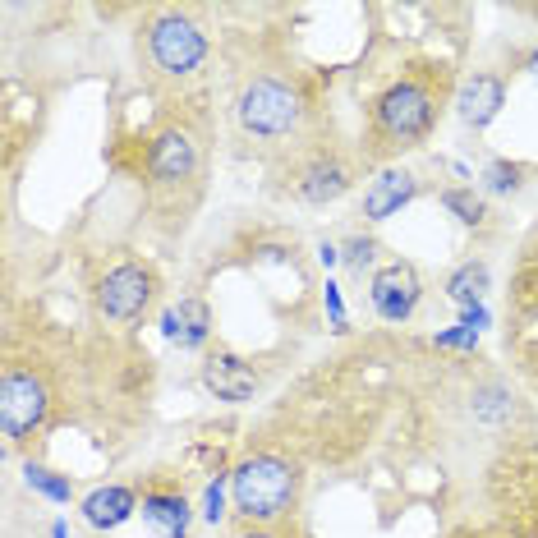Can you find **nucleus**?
Segmentation results:
<instances>
[{"mask_svg":"<svg viewBox=\"0 0 538 538\" xmlns=\"http://www.w3.org/2000/svg\"><path fill=\"white\" fill-rule=\"evenodd\" d=\"M230 497H235V511L244 520H258V525L281 520L299 497V470L281 456H267V451L249 456L230 474Z\"/></svg>","mask_w":538,"mask_h":538,"instance_id":"1","label":"nucleus"},{"mask_svg":"<svg viewBox=\"0 0 538 538\" xmlns=\"http://www.w3.org/2000/svg\"><path fill=\"white\" fill-rule=\"evenodd\" d=\"M433 125H437V92L419 79L391 83L373 106V129L382 138H391V148H414L419 138H428Z\"/></svg>","mask_w":538,"mask_h":538,"instance_id":"2","label":"nucleus"},{"mask_svg":"<svg viewBox=\"0 0 538 538\" xmlns=\"http://www.w3.org/2000/svg\"><path fill=\"white\" fill-rule=\"evenodd\" d=\"M299 115L304 106H299L295 88H286L281 79H253L235 102V120L253 138H286L299 125Z\"/></svg>","mask_w":538,"mask_h":538,"instance_id":"3","label":"nucleus"},{"mask_svg":"<svg viewBox=\"0 0 538 538\" xmlns=\"http://www.w3.org/2000/svg\"><path fill=\"white\" fill-rule=\"evenodd\" d=\"M46 410H51V391L33 368H5V378H0V433L10 442L33 437L42 428Z\"/></svg>","mask_w":538,"mask_h":538,"instance_id":"4","label":"nucleus"},{"mask_svg":"<svg viewBox=\"0 0 538 538\" xmlns=\"http://www.w3.org/2000/svg\"><path fill=\"white\" fill-rule=\"evenodd\" d=\"M148 56L161 74H194L207 56V37L184 14H157L148 23Z\"/></svg>","mask_w":538,"mask_h":538,"instance_id":"5","label":"nucleus"},{"mask_svg":"<svg viewBox=\"0 0 538 538\" xmlns=\"http://www.w3.org/2000/svg\"><path fill=\"white\" fill-rule=\"evenodd\" d=\"M152 290H157V281H152L148 267L120 263L97 281V309L106 322H134L152 304Z\"/></svg>","mask_w":538,"mask_h":538,"instance_id":"6","label":"nucleus"},{"mask_svg":"<svg viewBox=\"0 0 538 538\" xmlns=\"http://www.w3.org/2000/svg\"><path fill=\"white\" fill-rule=\"evenodd\" d=\"M373 309H378L382 322H410L414 309H419V299H424V281L414 272V263H387L373 272Z\"/></svg>","mask_w":538,"mask_h":538,"instance_id":"7","label":"nucleus"},{"mask_svg":"<svg viewBox=\"0 0 538 538\" xmlns=\"http://www.w3.org/2000/svg\"><path fill=\"white\" fill-rule=\"evenodd\" d=\"M148 171L152 180L161 184H180L198 171V143L194 134H184V129H161L152 138V152H148Z\"/></svg>","mask_w":538,"mask_h":538,"instance_id":"8","label":"nucleus"},{"mask_svg":"<svg viewBox=\"0 0 538 538\" xmlns=\"http://www.w3.org/2000/svg\"><path fill=\"white\" fill-rule=\"evenodd\" d=\"M203 387L226 405H244L258 396V373L240 355H207L203 359Z\"/></svg>","mask_w":538,"mask_h":538,"instance_id":"9","label":"nucleus"},{"mask_svg":"<svg viewBox=\"0 0 538 538\" xmlns=\"http://www.w3.org/2000/svg\"><path fill=\"white\" fill-rule=\"evenodd\" d=\"M506 106V88L497 74H470L456 92V115L465 129H488Z\"/></svg>","mask_w":538,"mask_h":538,"instance_id":"10","label":"nucleus"},{"mask_svg":"<svg viewBox=\"0 0 538 538\" xmlns=\"http://www.w3.org/2000/svg\"><path fill=\"white\" fill-rule=\"evenodd\" d=\"M414 194H419V175L401 171V166H387V171L364 189V221L382 226V221H391L401 207H410Z\"/></svg>","mask_w":538,"mask_h":538,"instance_id":"11","label":"nucleus"},{"mask_svg":"<svg viewBox=\"0 0 538 538\" xmlns=\"http://www.w3.org/2000/svg\"><path fill=\"white\" fill-rule=\"evenodd\" d=\"M295 194L304 198L309 207H327V203H336V198L350 194V166H345V161H336V157H318V161H309V166H304V171L295 175Z\"/></svg>","mask_w":538,"mask_h":538,"instance_id":"12","label":"nucleus"},{"mask_svg":"<svg viewBox=\"0 0 538 538\" xmlns=\"http://www.w3.org/2000/svg\"><path fill=\"white\" fill-rule=\"evenodd\" d=\"M161 332L180 350H203L207 336H212V309L198 295H184L180 304H171V309L161 313Z\"/></svg>","mask_w":538,"mask_h":538,"instance_id":"13","label":"nucleus"},{"mask_svg":"<svg viewBox=\"0 0 538 538\" xmlns=\"http://www.w3.org/2000/svg\"><path fill=\"white\" fill-rule=\"evenodd\" d=\"M79 511L92 529H120L138 511V497L129 493L125 483H106V488H92V493L83 497Z\"/></svg>","mask_w":538,"mask_h":538,"instance_id":"14","label":"nucleus"},{"mask_svg":"<svg viewBox=\"0 0 538 538\" xmlns=\"http://www.w3.org/2000/svg\"><path fill=\"white\" fill-rule=\"evenodd\" d=\"M143 520L161 529V538H189V502L180 493H148L143 497Z\"/></svg>","mask_w":538,"mask_h":538,"instance_id":"15","label":"nucleus"},{"mask_svg":"<svg viewBox=\"0 0 538 538\" xmlns=\"http://www.w3.org/2000/svg\"><path fill=\"white\" fill-rule=\"evenodd\" d=\"M488 281H493V272H488V263H460L456 272L447 276V299L451 304H460V309H474V304H483V295H488Z\"/></svg>","mask_w":538,"mask_h":538,"instance_id":"16","label":"nucleus"},{"mask_svg":"<svg viewBox=\"0 0 538 538\" xmlns=\"http://www.w3.org/2000/svg\"><path fill=\"white\" fill-rule=\"evenodd\" d=\"M23 483L56 506H69V497H74V483H69L65 474H56L51 465H28V470H23Z\"/></svg>","mask_w":538,"mask_h":538,"instance_id":"17","label":"nucleus"},{"mask_svg":"<svg viewBox=\"0 0 538 538\" xmlns=\"http://www.w3.org/2000/svg\"><path fill=\"white\" fill-rule=\"evenodd\" d=\"M442 207H447L460 226H483V221H488V207H483V198L474 194V189H465V184H456V189H442Z\"/></svg>","mask_w":538,"mask_h":538,"instance_id":"18","label":"nucleus"},{"mask_svg":"<svg viewBox=\"0 0 538 538\" xmlns=\"http://www.w3.org/2000/svg\"><path fill=\"white\" fill-rule=\"evenodd\" d=\"M520 166L516 161H493V166H488V171H483V189H488V194H497V198H511V194H520Z\"/></svg>","mask_w":538,"mask_h":538,"instance_id":"19","label":"nucleus"},{"mask_svg":"<svg viewBox=\"0 0 538 538\" xmlns=\"http://www.w3.org/2000/svg\"><path fill=\"white\" fill-rule=\"evenodd\" d=\"M203 520L207 525H221L226 520V479L217 474V483H207V493H203Z\"/></svg>","mask_w":538,"mask_h":538,"instance_id":"20","label":"nucleus"},{"mask_svg":"<svg viewBox=\"0 0 538 538\" xmlns=\"http://www.w3.org/2000/svg\"><path fill=\"white\" fill-rule=\"evenodd\" d=\"M373 253H378V244L368 240V235H355V240L345 244V253H341V263L350 267V272H364L368 263H373Z\"/></svg>","mask_w":538,"mask_h":538,"instance_id":"21","label":"nucleus"},{"mask_svg":"<svg viewBox=\"0 0 538 538\" xmlns=\"http://www.w3.org/2000/svg\"><path fill=\"white\" fill-rule=\"evenodd\" d=\"M437 345H451V350H474V345H479V332H470V327H447V332H437Z\"/></svg>","mask_w":538,"mask_h":538,"instance_id":"22","label":"nucleus"},{"mask_svg":"<svg viewBox=\"0 0 538 538\" xmlns=\"http://www.w3.org/2000/svg\"><path fill=\"white\" fill-rule=\"evenodd\" d=\"M460 327L483 332V327H488V309H483V304H474V309H460Z\"/></svg>","mask_w":538,"mask_h":538,"instance_id":"23","label":"nucleus"},{"mask_svg":"<svg viewBox=\"0 0 538 538\" xmlns=\"http://www.w3.org/2000/svg\"><path fill=\"white\" fill-rule=\"evenodd\" d=\"M327 309H332V322H336V332H341L345 309H341V286H336V281H327Z\"/></svg>","mask_w":538,"mask_h":538,"instance_id":"24","label":"nucleus"},{"mask_svg":"<svg viewBox=\"0 0 538 538\" xmlns=\"http://www.w3.org/2000/svg\"><path fill=\"white\" fill-rule=\"evenodd\" d=\"M318 263H322V267H336V263H341V249H336L332 240L318 244Z\"/></svg>","mask_w":538,"mask_h":538,"instance_id":"25","label":"nucleus"},{"mask_svg":"<svg viewBox=\"0 0 538 538\" xmlns=\"http://www.w3.org/2000/svg\"><path fill=\"white\" fill-rule=\"evenodd\" d=\"M51 538H69V525H65V520H56V525H51Z\"/></svg>","mask_w":538,"mask_h":538,"instance_id":"26","label":"nucleus"},{"mask_svg":"<svg viewBox=\"0 0 538 538\" xmlns=\"http://www.w3.org/2000/svg\"><path fill=\"white\" fill-rule=\"evenodd\" d=\"M240 538H276V534H263V529H244Z\"/></svg>","mask_w":538,"mask_h":538,"instance_id":"27","label":"nucleus"},{"mask_svg":"<svg viewBox=\"0 0 538 538\" xmlns=\"http://www.w3.org/2000/svg\"><path fill=\"white\" fill-rule=\"evenodd\" d=\"M529 65H534V74H538V56H534V60H529Z\"/></svg>","mask_w":538,"mask_h":538,"instance_id":"28","label":"nucleus"}]
</instances>
